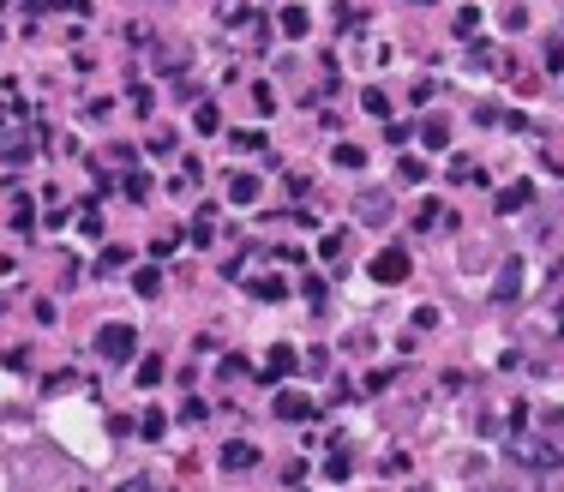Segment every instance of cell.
Wrapping results in <instances>:
<instances>
[{"label":"cell","mask_w":564,"mask_h":492,"mask_svg":"<svg viewBox=\"0 0 564 492\" xmlns=\"http://www.w3.org/2000/svg\"><path fill=\"white\" fill-rule=\"evenodd\" d=\"M97 355L102 360H132L139 355V331H132V324H102L97 331Z\"/></svg>","instance_id":"1"},{"label":"cell","mask_w":564,"mask_h":492,"mask_svg":"<svg viewBox=\"0 0 564 492\" xmlns=\"http://www.w3.org/2000/svg\"><path fill=\"white\" fill-rule=\"evenodd\" d=\"M366 276H372V282H384V289L408 282V253H403V246H384V253L366 264Z\"/></svg>","instance_id":"2"},{"label":"cell","mask_w":564,"mask_h":492,"mask_svg":"<svg viewBox=\"0 0 564 492\" xmlns=\"http://www.w3.org/2000/svg\"><path fill=\"white\" fill-rule=\"evenodd\" d=\"M517 462H523V469L552 474V469H559V445H541V438H517Z\"/></svg>","instance_id":"3"},{"label":"cell","mask_w":564,"mask_h":492,"mask_svg":"<svg viewBox=\"0 0 564 492\" xmlns=\"http://www.w3.org/2000/svg\"><path fill=\"white\" fill-rule=\"evenodd\" d=\"M259 445H252V438H228V445H222V469L228 474H246V469H259Z\"/></svg>","instance_id":"4"},{"label":"cell","mask_w":564,"mask_h":492,"mask_svg":"<svg viewBox=\"0 0 564 492\" xmlns=\"http://www.w3.org/2000/svg\"><path fill=\"white\" fill-rule=\"evenodd\" d=\"M523 282H528V276H523V258H510V264L499 271V282H492V300H517V295H523Z\"/></svg>","instance_id":"5"},{"label":"cell","mask_w":564,"mask_h":492,"mask_svg":"<svg viewBox=\"0 0 564 492\" xmlns=\"http://www.w3.org/2000/svg\"><path fill=\"white\" fill-rule=\"evenodd\" d=\"M306 414H312V402L301 391H277V420H306Z\"/></svg>","instance_id":"6"},{"label":"cell","mask_w":564,"mask_h":492,"mask_svg":"<svg viewBox=\"0 0 564 492\" xmlns=\"http://www.w3.org/2000/svg\"><path fill=\"white\" fill-rule=\"evenodd\" d=\"M306 30H312V19H306V6H282V37H288V42H301Z\"/></svg>","instance_id":"7"},{"label":"cell","mask_w":564,"mask_h":492,"mask_svg":"<svg viewBox=\"0 0 564 492\" xmlns=\"http://www.w3.org/2000/svg\"><path fill=\"white\" fill-rule=\"evenodd\" d=\"M528 198H534V186H528V180H517V186H504V193H499V217H510V211H523Z\"/></svg>","instance_id":"8"},{"label":"cell","mask_w":564,"mask_h":492,"mask_svg":"<svg viewBox=\"0 0 564 492\" xmlns=\"http://www.w3.org/2000/svg\"><path fill=\"white\" fill-rule=\"evenodd\" d=\"M228 198H235V204H252V198H259V175H228Z\"/></svg>","instance_id":"9"},{"label":"cell","mask_w":564,"mask_h":492,"mask_svg":"<svg viewBox=\"0 0 564 492\" xmlns=\"http://www.w3.org/2000/svg\"><path fill=\"white\" fill-rule=\"evenodd\" d=\"M295 373V349H270V360H264V378H288Z\"/></svg>","instance_id":"10"},{"label":"cell","mask_w":564,"mask_h":492,"mask_svg":"<svg viewBox=\"0 0 564 492\" xmlns=\"http://www.w3.org/2000/svg\"><path fill=\"white\" fill-rule=\"evenodd\" d=\"M421 144L426 151H444V144H450V126H444V120H421Z\"/></svg>","instance_id":"11"},{"label":"cell","mask_w":564,"mask_h":492,"mask_svg":"<svg viewBox=\"0 0 564 492\" xmlns=\"http://www.w3.org/2000/svg\"><path fill=\"white\" fill-rule=\"evenodd\" d=\"M450 180H457V186H468V180L481 186V180H486V168H474L468 157H457V162H450Z\"/></svg>","instance_id":"12"},{"label":"cell","mask_w":564,"mask_h":492,"mask_svg":"<svg viewBox=\"0 0 564 492\" xmlns=\"http://www.w3.org/2000/svg\"><path fill=\"white\" fill-rule=\"evenodd\" d=\"M384 217H390V198H384V193H379V198L366 193V198H361V222H384Z\"/></svg>","instance_id":"13"},{"label":"cell","mask_w":564,"mask_h":492,"mask_svg":"<svg viewBox=\"0 0 564 492\" xmlns=\"http://www.w3.org/2000/svg\"><path fill=\"white\" fill-rule=\"evenodd\" d=\"M246 289H252L259 300H282V276H252Z\"/></svg>","instance_id":"14"},{"label":"cell","mask_w":564,"mask_h":492,"mask_svg":"<svg viewBox=\"0 0 564 492\" xmlns=\"http://www.w3.org/2000/svg\"><path fill=\"white\" fill-rule=\"evenodd\" d=\"M192 126H199V133L210 138V133H222V115L210 108V102H199V115H192Z\"/></svg>","instance_id":"15"},{"label":"cell","mask_w":564,"mask_h":492,"mask_svg":"<svg viewBox=\"0 0 564 492\" xmlns=\"http://www.w3.org/2000/svg\"><path fill=\"white\" fill-rule=\"evenodd\" d=\"M361 162H366L361 144H337V168H361Z\"/></svg>","instance_id":"16"},{"label":"cell","mask_w":564,"mask_h":492,"mask_svg":"<svg viewBox=\"0 0 564 492\" xmlns=\"http://www.w3.org/2000/svg\"><path fill=\"white\" fill-rule=\"evenodd\" d=\"M139 433H144V438H162V433H168V420L150 409V414H139Z\"/></svg>","instance_id":"17"},{"label":"cell","mask_w":564,"mask_h":492,"mask_svg":"<svg viewBox=\"0 0 564 492\" xmlns=\"http://www.w3.org/2000/svg\"><path fill=\"white\" fill-rule=\"evenodd\" d=\"M79 235H90V240L102 235V217H97V204H84V211H79Z\"/></svg>","instance_id":"18"},{"label":"cell","mask_w":564,"mask_h":492,"mask_svg":"<svg viewBox=\"0 0 564 492\" xmlns=\"http://www.w3.org/2000/svg\"><path fill=\"white\" fill-rule=\"evenodd\" d=\"M361 108H366V115H390V102H384V91H361Z\"/></svg>","instance_id":"19"},{"label":"cell","mask_w":564,"mask_h":492,"mask_svg":"<svg viewBox=\"0 0 564 492\" xmlns=\"http://www.w3.org/2000/svg\"><path fill=\"white\" fill-rule=\"evenodd\" d=\"M397 175L414 186V180H426V162H421V157H403V162H397Z\"/></svg>","instance_id":"20"},{"label":"cell","mask_w":564,"mask_h":492,"mask_svg":"<svg viewBox=\"0 0 564 492\" xmlns=\"http://www.w3.org/2000/svg\"><path fill=\"white\" fill-rule=\"evenodd\" d=\"M24 151H30V144H24V138H19V133H6V138H0V157H13V162H19V157H24Z\"/></svg>","instance_id":"21"},{"label":"cell","mask_w":564,"mask_h":492,"mask_svg":"<svg viewBox=\"0 0 564 492\" xmlns=\"http://www.w3.org/2000/svg\"><path fill=\"white\" fill-rule=\"evenodd\" d=\"M474 30H481V13H474V6H468V13H457V37H474Z\"/></svg>","instance_id":"22"},{"label":"cell","mask_w":564,"mask_h":492,"mask_svg":"<svg viewBox=\"0 0 564 492\" xmlns=\"http://www.w3.org/2000/svg\"><path fill=\"white\" fill-rule=\"evenodd\" d=\"M157 378H162V360H139V384H144V391H150Z\"/></svg>","instance_id":"23"},{"label":"cell","mask_w":564,"mask_h":492,"mask_svg":"<svg viewBox=\"0 0 564 492\" xmlns=\"http://www.w3.org/2000/svg\"><path fill=\"white\" fill-rule=\"evenodd\" d=\"M252 102H259V115H270V108H277V91H270V84H259V91H252Z\"/></svg>","instance_id":"24"}]
</instances>
